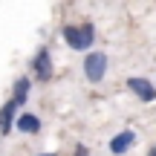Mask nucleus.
I'll return each instance as SVG.
<instances>
[{
  "label": "nucleus",
  "instance_id": "nucleus-3",
  "mask_svg": "<svg viewBox=\"0 0 156 156\" xmlns=\"http://www.w3.org/2000/svg\"><path fill=\"white\" fill-rule=\"evenodd\" d=\"M29 67H32V75L38 78V81H49L52 73H55V69H52V55H49V49H46V46H41V49L32 55Z\"/></svg>",
  "mask_w": 156,
  "mask_h": 156
},
{
  "label": "nucleus",
  "instance_id": "nucleus-4",
  "mask_svg": "<svg viewBox=\"0 0 156 156\" xmlns=\"http://www.w3.org/2000/svg\"><path fill=\"white\" fill-rule=\"evenodd\" d=\"M127 90H130L139 101H145V104L156 101V87L147 81V78H142V75H130V78H127Z\"/></svg>",
  "mask_w": 156,
  "mask_h": 156
},
{
  "label": "nucleus",
  "instance_id": "nucleus-6",
  "mask_svg": "<svg viewBox=\"0 0 156 156\" xmlns=\"http://www.w3.org/2000/svg\"><path fill=\"white\" fill-rule=\"evenodd\" d=\"M17 110L20 107L15 104V101H6L3 107H0V136H9V130H15V119H17Z\"/></svg>",
  "mask_w": 156,
  "mask_h": 156
},
{
  "label": "nucleus",
  "instance_id": "nucleus-7",
  "mask_svg": "<svg viewBox=\"0 0 156 156\" xmlns=\"http://www.w3.org/2000/svg\"><path fill=\"white\" fill-rule=\"evenodd\" d=\"M41 119L35 116V113H17L15 119V130H20V133H41Z\"/></svg>",
  "mask_w": 156,
  "mask_h": 156
},
{
  "label": "nucleus",
  "instance_id": "nucleus-11",
  "mask_svg": "<svg viewBox=\"0 0 156 156\" xmlns=\"http://www.w3.org/2000/svg\"><path fill=\"white\" fill-rule=\"evenodd\" d=\"M38 156H58V153H38Z\"/></svg>",
  "mask_w": 156,
  "mask_h": 156
},
{
  "label": "nucleus",
  "instance_id": "nucleus-9",
  "mask_svg": "<svg viewBox=\"0 0 156 156\" xmlns=\"http://www.w3.org/2000/svg\"><path fill=\"white\" fill-rule=\"evenodd\" d=\"M73 156H90V151H87V145H78Z\"/></svg>",
  "mask_w": 156,
  "mask_h": 156
},
{
  "label": "nucleus",
  "instance_id": "nucleus-5",
  "mask_svg": "<svg viewBox=\"0 0 156 156\" xmlns=\"http://www.w3.org/2000/svg\"><path fill=\"white\" fill-rule=\"evenodd\" d=\"M133 145H136V133H133V130H122V133H116L110 139V153L113 156H122V153H127Z\"/></svg>",
  "mask_w": 156,
  "mask_h": 156
},
{
  "label": "nucleus",
  "instance_id": "nucleus-10",
  "mask_svg": "<svg viewBox=\"0 0 156 156\" xmlns=\"http://www.w3.org/2000/svg\"><path fill=\"white\" fill-rule=\"evenodd\" d=\"M147 156H156V147H151V153H147Z\"/></svg>",
  "mask_w": 156,
  "mask_h": 156
},
{
  "label": "nucleus",
  "instance_id": "nucleus-1",
  "mask_svg": "<svg viewBox=\"0 0 156 156\" xmlns=\"http://www.w3.org/2000/svg\"><path fill=\"white\" fill-rule=\"evenodd\" d=\"M61 38L73 52H87L95 44V26L93 23H67L61 29Z\"/></svg>",
  "mask_w": 156,
  "mask_h": 156
},
{
  "label": "nucleus",
  "instance_id": "nucleus-8",
  "mask_svg": "<svg viewBox=\"0 0 156 156\" xmlns=\"http://www.w3.org/2000/svg\"><path fill=\"white\" fill-rule=\"evenodd\" d=\"M29 87H32V78H26V75H20V78L15 81V87H12V101H15L17 107L26 104V98H29Z\"/></svg>",
  "mask_w": 156,
  "mask_h": 156
},
{
  "label": "nucleus",
  "instance_id": "nucleus-2",
  "mask_svg": "<svg viewBox=\"0 0 156 156\" xmlns=\"http://www.w3.org/2000/svg\"><path fill=\"white\" fill-rule=\"evenodd\" d=\"M107 52H87L84 55V75L90 84H101L107 75Z\"/></svg>",
  "mask_w": 156,
  "mask_h": 156
}]
</instances>
